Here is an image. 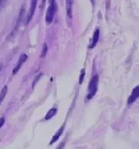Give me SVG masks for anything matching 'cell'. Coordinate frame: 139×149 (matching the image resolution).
<instances>
[{
  "instance_id": "cell-1",
  "label": "cell",
  "mask_w": 139,
  "mask_h": 149,
  "mask_svg": "<svg viewBox=\"0 0 139 149\" xmlns=\"http://www.w3.org/2000/svg\"><path fill=\"white\" fill-rule=\"evenodd\" d=\"M98 75L95 74L92 77L91 81L88 84V94L87 96V100H91L96 95L98 91Z\"/></svg>"
},
{
  "instance_id": "cell-2",
  "label": "cell",
  "mask_w": 139,
  "mask_h": 149,
  "mask_svg": "<svg viewBox=\"0 0 139 149\" xmlns=\"http://www.w3.org/2000/svg\"><path fill=\"white\" fill-rule=\"evenodd\" d=\"M56 10H57L56 3H50L49 7L47 10L46 14V23L47 24H51L53 22L54 15H55V13H56Z\"/></svg>"
},
{
  "instance_id": "cell-3",
  "label": "cell",
  "mask_w": 139,
  "mask_h": 149,
  "mask_svg": "<svg viewBox=\"0 0 139 149\" xmlns=\"http://www.w3.org/2000/svg\"><path fill=\"white\" fill-rule=\"evenodd\" d=\"M28 60V55L26 54H22L20 55L19 59V62L16 65V67L13 69V74H16L18 73V71L19 70L21 67L23 66V65L26 62V61Z\"/></svg>"
},
{
  "instance_id": "cell-4",
  "label": "cell",
  "mask_w": 139,
  "mask_h": 149,
  "mask_svg": "<svg viewBox=\"0 0 139 149\" xmlns=\"http://www.w3.org/2000/svg\"><path fill=\"white\" fill-rule=\"evenodd\" d=\"M37 3H38V0H31V6H30V9H29V12L28 14V17H27V24H28L33 19V14L35 12V9H36V6H37Z\"/></svg>"
},
{
  "instance_id": "cell-5",
  "label": "cell",
  "mask_w": 139,
  "mask_h": 149,
  "mask_svg": "<svg viewBox=\"0 0 139 149\" xmlns=\"http://www.w3.org/2000/svg\"><path fill=\"white\" fill-rule=\"evenodd\" d=\"M138 95H139V87H138V86H136L135 88L133 89V91H132V94H131V95L128 97L127 104H129V105L133 104V102H135V101L138 98Z\"/></svg>"
},
{
  "instance_id": "cell-6",
  "label": "cell",
  "mask_w": 139,
  "mask_h": 149,
  "mask_svg": "<svg viewBox=\"0 0 139 149\" xmlns=\"http://www.w3.org/2000/svg\"><path fill=\"white\" fill-rule=\"evenodd\" d=\"M73 0H66L67 14L69 19L73 18Z\"/></svg>"
},
{
  "instance_id": "cell-7",
  "label": "cell",
  "mask_w": 139,
  "mask_h": 149,
  "mask_svg": "<svg viewBox=\"0 0 139 149\" xmlns=\"http://www.w3.org/2000/svg\"><path fill=\"white\" fill-rule=\"evenodd\" d=\"M98 39H99V29H96L94 34H93V40H92V43L90 44L89 45V48L90 49H93L96 46V45L98 44Z\"/></svg>"
},
{
  "instance_id": "cell-8",
  "label": "cell",
  "mask_w": 139,
  "mask_h": 149,
  "mask_svg": "<svg viewBox=\"0 0 139 149\" xmlns=\"http://www.w3.org/2000/svg\"><path fill=\"white\" fill-rule=\"evenodd\" d=\"M63 130H64V125H63V126L58 129V131L56 132V134L53 136V138H52V141L50 142V145H53L54 142H56L58 140V138H59L60 136H61V135H62V133H63Z\"/></svg>"
},
{
  "instance_id": "cell-9",
  "label": "cell",
  "mask_w": 139,
  "mask_h": 149,
  "mask_svg": "<svg viewBox=\"0 0 139 149\" xmlns=\"http://www.w3.org/2000/svg\"><path fill=\"white\" fill-rule=\"evenodd\" d=\"M57 111H58V109L56 108V107H53L52 109H50V110L47 111V113L46 116H45L44 119H45L46 121L50 120L51 118H53V116L57 114Z\"/></svg>"
},
{
  "instance_id": "cell-10",
  "label": "cell",
  "mask_w": 139,
  "mask_h": 149,
  "mask_svg": "<svg viewBox=\"0 0 139 149\" xmlns=\"http://www.w3.org/2000/svg\"><path fill=\"white\" fill-rule=\"evenodd\" d=\"M7 92H8V86H5L2 89V91H1V92H0V105L2 104L3 101L4 100V98H5V95H6Z\"/></svg>"
},
{
  "instance_id": "cell-11",
  "label": "cell",
  "mask_w": 139,
  "mask_h": 149,
  "mask_svg": "<svg viewBox=\"0 0 139 149\" xmlns=\"http://www.w3.org/2000/svg\"><path fill=\"white\" fill-rule=\"evenodd\" d=\"M47 52V44H43V50H42V54H41V57H44L46 55Z\"/></svg>"
},
{
  "instance_id": "cell-12",
  "label": "cell",
  "mask_w": 139,
  "mask_h": 149,
  "mask_svg": "<svg viewBox=\"0 0 139 149\" xmlns=\"http://www.w3.org/2000/svg\"><path fill=\"white\" fill-rule=\"evenodd\" d=\"M84 74H85V70L83 69V70H82V72H81V75H80V81H79L80 84H82V82H83V81Z\"/></svg>"
},
{
  "instance_id": "cell-13",
  "label": "cell",
  "mask_w": 139,
  "mask_h": 149,
  "mask_svg": "<svg viewBox=\"0 0 139 149\" xmlns=\"http://www.w3.org/2000/svg\"><path fill=\"white\" fill-rule=\"evenodd\" d=\"M6 2H7V0H0V12H1V10L3 8V7L5 6Z\"/></svg>"
},
{
  "instance_id": "cell-14",
  "label": "cell",
  "mask_w": 139,
  "mask_h": 149,
  "mask_svg": "<svg viewBox=\"0 0 139 149\" xmlns=\"http://www.w3.org/2000/svg\"><path fill=\"white\" fill-rule=\"evenodd\" d=\"M4 122H5V118L4 117H1L0 118V128L3 126Z\"/></svg>"
},
{
  "instance_id": "cell-15",
  "label": "cell",
  "mask_w": 139,
  "mask_h": 149,
  "mask_svg": "<svg viewBox=\"0 0 139 149\" xmlns=\"http://www.w3.org/2000/svg\"><path fill=\"white\" fill-rule=\"evenodd\" d=\"M42 75H43V74L41 73V74H39V75H38V77H37V78H35V81H34V82H33V86H34V85H35V83H36V82L38 81H39V78H40V77H41V76H42Z\"/></svg>"
},
{
  "instance_id": "cell-16",
  "label": "cell",
  "mask_w": 139,
  "mask_h": 149,
  "mask_svg": "<svg viewBox=\"0 0 139 149\" xmlns=\"http://www.w3.org/2000/svg\"><path fill=\"white\" fill-rule=\"evenodd\" d=\"M45 1H46V0H43V1H42V7L43 8L44 4H45Z\"/></svg>"
},
{
  "instance_id": "cell-17",
  "label": "cell",
  "mask_w": 139,
  "mask_h": 149,
  "mask_svg": "<svg viewBox=\"0 0 139 149\" xmlns=\"http://www.w3.org/2000/svg\"><path fill=\"white\" fill-rule=\"evenodd\" d=\"M56 0H49V3H55L56 2H55Z\"/></svg>"
},
{
  "instance_id": "cell-18",
  "label": "cell",
  "mask_w": 139,
  "mask_h": 149,
  "mask_svg": "<svg viewBox=\"0 0 139 149\" xmlns=\"http://www.w3.org/2000/svg\"><path fill=\"white\" fill-rule=\"evenodd\" d=\"M91 3H92L93 5H94L95 4V0H91Z\"/></svg>"
},
{
  "instance_id": "cell-19",
  "label": "cell",
  "mask_w": 139,
  "mask_h": 149,
  "mask_svg": "<svg viewBox=\"0 0 139 149\" xmlns=\"http://www.w3.org/2000/svg\"><path fill=\"white\" fill-rule=\"evenodd\" d=\"M2 68H3V65H0V72H1V70H2Z\"/></svg>"
}]
</instances>
